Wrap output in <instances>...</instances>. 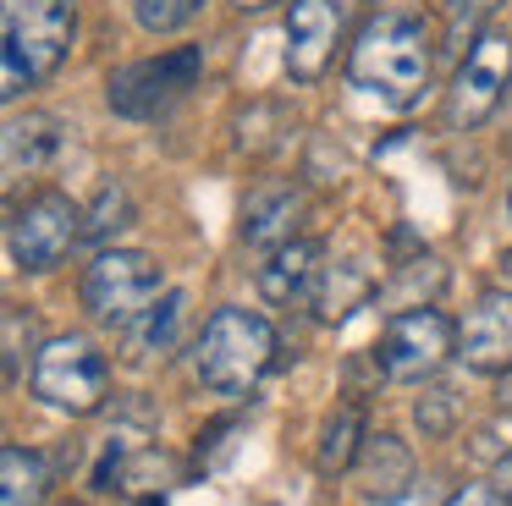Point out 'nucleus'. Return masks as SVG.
I'll use <instances>...</instances> for the list:
<instances>
[{
	"instance_id": "nucleus-1",
	"label": "nucleus",
	"mask_w": 512,
	"mask_h": 506,
	"mask_svg": "<svg viewBox=\"0 0 512 506\" xmlns=\"http://www.w3.org/2000/svg\"><path fill=\"white\" fill-rule=\"evenodd\" d=\"M347 72L364 94L391 99V105H413L419 88L430 83V33H424V22L408 17V11L369 17L353 55H347Z\"/></svg>"
},
{
	"instance_id": "nucleus-2",
	"label": "nucleus",
	"mask_w": 512,
	"mask_h": 506,
	"mask_svg": "<svg viewBox=\"0 0 512 506\" xmlns=\"http://www.w3.org/2000/svg\"><path fill=\"white\" fill-rule=\"evenodd\" d=\"M276 363V330L265 314L248 308H215L204 319L199 352H193V374L210 396H248L265 369Z\"/></svg>"
},
{
	"instance_id": "nucleus-3",
	"label": "nucleus",
	"mask_w": 512,
	"mask_h": 506,
	"mask_svg": "<svg viewBox=\"0 0 512 506\" xmlns=\"http://www.w3.org/2000/svg\"><path fill=\"white\" fill-rule=\"evenodd\" d=\"M72 0H6V88L17 99L28 83L50 77L72 50Z\"/></svg>"
},
{
	"instance_id": "nucleus-4",
	"label": "nucleus",
	"mask_w": 512,
	"mask_h": 506,
	"mask_svg": "<svg viewBox=\"0 0 512 506\" xmlns=\"http://www.w3.org/2000/svg\"><path fill=\"white\" fill-rule=\"evenodd\" d=\"M160 286H166V275H160V264L149 253L116 248V253H100L89 264V275H83V308L100 325L127 330L133 319H144L160 303Z\"/></svg>"
},
{
	"instance_id": "nucleus-5",
	"label": "nucleus",
	"mask_w": 512,
	"mask_h": 506,
	"mask_svg": "<svg viewBox=\"0 0 512 506\" xmlns=\"http://www.w3.org/2000/svg\"><path fill=\"white\" fill-rule=\"evenodd\" d=\"M111 385V363L89 336H56L34 352V396L56 413H94Z\"/></svg>"
},
{
	"instance_id": "nucleus-6",
	"label": "nucleus",
	"mask_w": 512,
	"mask_h": 506,
	"mask_svg": "<svg viewBox=\"0 0 512 506\" xmlns=\"http://www.w3.org/2000/svg\"><path fill=\"white\" fill-rule=\"evenodd\" d=\"M457 352V330L441 308H402L386 319V336H380V374L386 380H424L435 374L446 358Z\"/></svg>"
},
{
	"instance_id": "nucleus-7",
	"label": "nucleus",
	"mask_w": 512,
	"mask_h": 506,
	"mask_svg": "<svg viewBox=\"0 0 512 506\" xmlns=\"http://www.w3.org/2000/svg\"><path fill=\"white\" fill-rule=\"evenodd\" d=\"M78 204L67 193H34L28 204L12 209V226H6V242H12L17 270H56L72 253V242L83 237L78 226Z\"/></svg>"
},
{
	"instance_id": "nucleus-8",
	"label": "nucleus",
	"mask_w": 512,
	"mask_h": 506,
	"mask_svg": "<svg viewBox=\"0 0 512 506\" xmlns=\"http://www.w3.org/2000/svg\"><path fill=\"white\" fill-rule=\"evenodd\" d=\"M204 55L193 50H171L160 55V61H138V66H122V72L111 77V110L116 116H160V110H171L182 94L193 88V77H199Z\"/></svg>"
},
{
	"instance_id": "nucleus-9",
	"label": "nucleus",
	"mask_w": 512,
	"mask_h": 506,
	"mask_svg": "<svg viewBox=\"0 0 512 506\" xmlns=\"http://www.w3.org/2000/svg\"><path fill=\"white\" fill-rule=\"evenodd\" d=\"M507 77H512V39H507V33H479L474 50H468V61L457 66V77H452V94H446V121H452L457 132L479 127V121L501 105Z\"/></svg>"
},
{
	"instance_id": "nucleus-10",
	"label": "nucleus",
	"mask_w": 512,
	"mask_h": 506,
	"mask_svg": "<svg viewBox=\"0 0 512 506\" xmlns=\"http://www.w3.org/2000/svg\"><path fill=\"white\" fill-rule=\"evenodd\" d=\"M457 358L474 374L512 369V292H485L457 325Z\"/></svg>"
},
{
	"instance_id": "nucleus-11",
	"label": "nucleus",
	"mask_w": 512,
	"mask_h": 506,
	"mask_svg": "<svg viewBox=\"0 0 512 506\" xmlns=\"http://www.w3.org/2000/svg\"><path fill=\"white\" fill-rule=\"evenodd\" d=\"M336 33H342V6L336 0H292L287 17V72L298 83H314V77L331 66Z\"/></svg>"
},
{
	"instance_id": "nucleus-12",
	"label": "nucleus",
	"mask_w": 512,
	"mask_h": 506,
	"mask_svg": "<svg viewBox=\"0 0 512 506\" xmlns=\"http://www.w3.org/2000/svg\"><path fill=\"white\" fill-rule=\"evenodd\" d=\"M309 286H320V253H314L303 237L270 248V264H259V292H265L276 308H292Z\"/></svg>"
},
{
	"instance_id": "nucleus-13",
	"label": "nucleus",
	"mask_w": 512,
	"mask_h": 506,
	"mask_svg": "<svg viewBox=\"0 0 512 506\" xmlns=\"http://www.w3.org/2000/svg\"><path fill=\"white\" fill-rule=\"evenodd\" d=\"M369 292H375V270H369V259H336V264H320V286H314V314H320L325 325H336V319H347Z\"/></svg>"
},
{
	"instance_id": "nucleus-14",
	"label": "nucleus",
	"mask_w": 512,
	"mask_h": 506,
	"mask_svg": "<svg viewBox=\"0 0 512 506\" xmlns=\"http://www.w3.org/2000/svg\"><path fill=\"white\" fill-rule=\"evenodd\" d=\"M61 149V121L56 116H17L6 121V176H34L56 160Z\"/></svg>"
},
{
	"instance_id": "nucleus-15",
	"label": "nucleus",
	"mask_w": 512,
	"mask_h": 506,
	"mask_svg": "<svg viewBox=\"0 0 512 506\" xmlns=\"http://www.w3.org/2000/svg\"><path fill=\"white\" fill-rule=\"evenodd\" d=\"M182 319H188V297L182 292H166L144 319L127 325V358L133 363H149V358H166L182 336Z\"/></svg>"
},
{
	"instance_id": "nucleus-16",
	"label": "nucleus",
	"mask_w": 512,
	"mask_h": 506,
	"mask_svg": "<svg viewBox=\"0 0 512 506\" xmlns=\"http://www.w3.org/2000/svg\"><path fill=\"white\" fill-rule=\"evenodd\" d=\"M358 473H364V484L386 501V495H402V484L413 479V457L397 435H369L364 451H358Z\"/></svg>"
},
{
	"instance_id": "nucleus-17",
	"label": "nucleus",
	"mask_w": 512,
	"mask_h": 506,
	"mask_svg": "<svg viewBox=\"0 0 512 506\" xmlns=\"http://www.w3.org/2000/svg\"><path fill=\"white\" fill-rule=\"evenodd\" d=\"M298 209H303L298 193H259L243 215V242H254V248H281V242H292Z\"/></svg>"
},
{
	"instance_id": "nucleus-18",
	"label": "nucleus",
	"mask_w": 512,
	"mask_h": 506,
	"mask_svg": "<svg viewBox=\"0 0 512 506\" xmlns=\"http://www.w3.org/2000/svg\"><path fill=\"white\" fill-rule=\"evenodd\" d=\"M45 501V462L28 446H0V506H39Z\"/></svg>"
},
{
	"instance_id": "nucleus-19",
	"label": "nucleus",
	"mask_w": 512,
	"mask_h": 506,
	"mask_svg": "<svg viewBox=\"0 0 512 506\" xmlns=\"http://www.w3.org/2000/svg\"><path fill=\"white\" fill-rule=\"evenodd\" d=\"M364 418H358V407H342V413L331 418V424L320 429V473H342L358 462V451H364Z\"/></svg>"
},
{
	"instance_id": "nucleus-20",
	"label": "nucleus",
	"mask_w": 512,
	"mask_h": 506,
	"mask_svg": "<svg viewBox=\"0 0 512 506\" xmlns=\"http://www.w3.org/2000/svg\"><path fill=\"white\" fill-rule=\"evenodd\" d=\"M127 220H133V198H127V187L105 182L100 198H94V209L83 215V237L100 242V237H111V231H122Z\"/></svg>"
},
{
	"instance_id": "nucleus-21",
	"label": "nucleus",
	"mask_w": 512,
	"mask_h": 506,
	"mask_svg": "<svg viewBox=\"0 0 512 506\" xmlns=\"http://www.w3.org/2000/svg\"><path fill=\"white\" fill-rule=\"evenodd\" d=\"M204 0H138V22H144L149 33H177L182 22L199 17Z\"/></svg>"
},
{
	"instance_id": "nucleus-22",
	"label": "nucleus",
	"mask_w": 512,
	"mask_h": 506,
	"mask_svg": "<svg viewBox=\"0 0 512 506\" xmlns=\"http://www.w3.org/2000/svg\"><path fill=\"white\" fill-rule=\"evenodd\" d=\"M34 347V319L23 308H6V380L23 374V352Z\"/></svg>"
},
{
	"instance_id": "nucleus-23",
	"label": "nucleus",
	"mask_w": 512,
	"mask_h": 506,
	"mask_svg": "<svg viewBox=\"0 0 512 506\" xmlns=\"http://www.w3.org/2000/svg\"><path fill=\"white\" fill-rule=\"evenodd\" d=\"M441 506H507V495H501L496 484H463V490L446 495Z\"/></svg>"
},
{
	"instance_id": "nucleus-24",
	"label": "nucleus",
	"mask_w": 512,
	"mask_h": 506,
	"mask_svg": "<svg viewBox=\"0 0 512 506\" xmlns=\"http://www.w3.org/2000/svg\"><path fill=\"white\" fill-rule=\"evenodd\" d=\"M419 424L430 429V435H441V429L452 424V391H435V396H430V407L419 402Z\"/></svg>"
},
{
	"instance_id": "nucleus-25",
	"label": "nucleus",
	"mask_w": 512,
	"mask_h": 506,
	"mask_svg": "<svg viewBox=\"0 0 512 506\" xmlns=\"http://www.w3.org/2000/svg\"><path fill=\"white\" fill-rule=\"evenodd\" d=\"M452 6V17L457 22H479V17H490V11L501 6V0H446Z\"/></svg>"
},
{
	"instance_id": "nucleus-26",
	"label": "nucleus",
	"mask_w": 512,
	"mask_h": 506,
	"mask_svg": "<svg viewBox=\"0 0 512 506\" xmlns=\"http://www.w3.org/2000/svg\"><path fill=\"white\" fill-rule=\"evenodd\" d=\"M496 490L507 495V506H512V451L501 457V468H496Z\"/></svg>"
},
{
	"instance_id": "nucleus-27",
	"label": "nucleus",
	"mask_w": 512,
	"mask_h": 506,
	"mask_svg": "<svg viewBox=\"0 0 512 506\" xmlns=\"http://www.w3.org/2000/svg\"><path fill=\"white\" fill-rule=\"evenodd\" d=\"M380 506H430V495H424V490H408V495H386Z\"/></svg>"
},
{
	"instance_id": "nucleus-28",
	"label": "nucleus",
	"mask_w": 512,
	"mask_h": 506,
	"mask_svg": "<svg viewBox=\"0 0 512 506\" xmlns=\"http://www.w3.org/2000/svg\"><path fill=\"white\" fill-rule=\"evenodd\" d=\"M237 11H265V6H276V0H232Z\"/></svg>"
},
{
	"instance_id": "nucleus-29",
	"label": "nucleus",
	"mask_w": 512,
	"mask_h": 506,
	"mask_svg": "<svg viewBox=\"0 0 512 506\" xmlns=\"http://www.w3.org/2000/svg\"><path fill=\"white\" fill-rule=\"evenodd\" d=\"M507 215H512V193H507Z\"/></svg>"
},
{
	"instance_id": "nucleus-30",
	"label": "nucleus",
	"mask_w": 512,
	"mask_h": 506,
	"mask_svg": "<svg viewBox=\"0 0 512 506\" xmlns=\"http://www.w3.org/2000/svg\"><path fill=\"white\" fill-rule=\"evenodd\" d=\"M144 506H160V501H144Z\"/></svg>"
}]
</instances>
